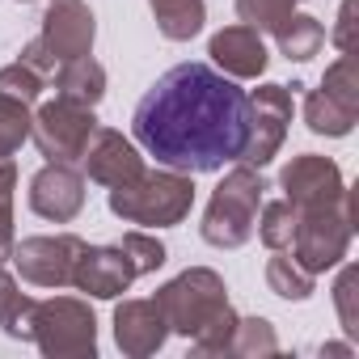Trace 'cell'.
<instances>
[{
  "label": "cell",
  "mask_w": 359,
  "mask_h": 359,
  "mask_svg": "<svg viewBox=\"0 0 359 359\" xmlns=\"http://www.w3.org/2000/svg\"><path fill=\"white\" fill-rule=\"evenodd\" d=\"M250 131V93L212 64H177L140 97L131 114L135 144L165 169L216 173L241 161Z\"/></svg>",
  "instance_id": "6da1fadb"
},
{
  "label": "cell",
  "mask_w": 359,
  "mask_h": 359,
  "mask_svg": "<svg viewBox=\"0 0 359 359\" xmlns=\"http://www.w3.org/2000/svg\"><path fill=\"white\" fill-rule=\"evenodd\" d=\"M110 212L127 224H144V229H173L182 224L195 208V182L182 169H144L135 182L127 187H110Z\"/></svg>",
  "instance_id": "7a4b0ae2"
},
{
  "label": "cell",
  "mask_w": 359,
  "mask_h": 359,
  "mask_svg": "<svg viewBox=\"0 0 359 359\" xmlns=\"http://www.w3.org/2000/svg\"><path fill=\"white\" fill-rule=\"evenodd\" d=\"M262 169L245 165V161H233V169L224 173V182L216 187L208 212H203V241L216 245V250H237L254 237V224H258V208H262Z\"/></svg>",
  "instance_id": "3957f363"
},
{
  "label": "cell",
  "mask_w": 359,
  "mask_h": 359,
  "mask_svg": "<svg viewBox=\"0 0 359 359\" xmlns=\"http://www.w3.org/2000/svg\"><path fill=\"white\" fill-rule=\"evenodd\" d=\"M351 237H355V199L351 191L342 199H334L330 208H313V212H300V224H296V237H292V258L309 271V275H325L330 266H338L351 250Z\"/></svg>",
  "instance_id": "277c9868"
},
{
  "label": "cell",
  "mask_w": 359,
  "mask_h": 359,
  "mask_svg": "<svg viewBox=\"0 0 359 359\" xmlns=\"http://www.w3.org/2000/svg\"><path fill=\"white\" fill-rule=\"evenodd\" d=\"M169 321V330H177L182 338H195L203 325H212L229 304V292H224V279L208 266H191L182 275H173L156 296H152Z\"/></svg>",
  "instance_id": "5b68a950"
},
{
  "label": "cell",
  "mask_w": 359,
  "mask_h": 359,
  "mask_svg": "<svg viewBox=\"0 0 359 359\" xmlns=\"http://www.w3.org/2000/svg\"><path fill=\"white\" fill-rule=\"evenodd\" d=\"M30 338L47 359H72V355H93L97 351V321L93 309L76 296H55V300H34L30 309Z\"/></svg>",
  "instance_id": "8992f818"
},
{
  "label": "cell",
  "mask_w": 359,
  "mask_h": 359,
  "mask_svg": "<svg viewBox=\"0 0 359 359\" xmlns=\"http://www.w3.org/2000/svg\"><path fill=\"white\" fill-rule=\"evenodd\" d=\"M97 131V118H93V106H81V102H68V97H55L47 102L34 123H30V140L39 144V152L47 161H81L89 135Z\"/></svg>",
  "instance_id": "52a82bcc"
},
{
  "label": "cell",
  "mask_w": 359,
  "mask_h": 359,
  "mask_svg": "<svg viewBox=\"0 0 359 359\" xmlns=\"http://www.w3.org/2000/svg\"><path fill=\"white\" fill-rule=\"evenodd\" d=\"M292 89L287 85H258L250 93V131H245V148H241V161L262 169L275 161V152L283 148L287 140V123H292Z\"/></svg>",
  "instance_id": "ba28073f"
},
{
  "label": "cell",
  "mask_w": 359,
  "mask_h": 359,
  "mask_svg": "<svg viewBox=\"0 0 359 359\" xmlns=\"http://www.w3.org/2000/svg\"><path fill=\"white\" fill-rule=\"evenodd\" d=\"M85 241L76 233H55V237H26L22 245H13V266L26 283L34 287H64L72 283V266L81 258Z\"/></svg>",
  "instance_id": "9c48e42d"
},
{
  "label": "cell",
  "mask_w": 359,
  "mask_h": 359,
  "mask_svg": "<svg viewBox=\"0 0 359 359\" xmlns=\"http://www.w3.org/2000/svg\"><path fill=\"white\" fill-rule=\"evenodd\" d=\"M279 187H283V199L296 203L300 212H313V208H330L334 199L346 195V182H342V169L330 161V156H317V152H304V156H292L279 173Z\"/></svg>",
  "instance_id": "30bf717a"
},
{
  "label": "cell",
  "mask_w": 359,
  "mask_h": 359,
  "mask_svg": "<svg viewBox=\"0 0 359 359\" xmlns=\"http://www.w3.org/2000/svg\"><path fill=\"white\" fill-rule=\"evenodd\" d=\"M30 212L51 224L76 220L85 212V173H76L64 161H47L30 177Z\"/></svg>",
  "instance_id": "8fae6325"
},
{
  "label": "cell",
  "mask_w": 359,
  "mask_h": 359,
  "mask_svg": "<svg viewBox=\"0 0 359 359\" xmlns=\"http://www.w3.org/2000/svg\"><path fill=\"white\" fill-rule=\"evenodd\" d=\"M39 39L55 55V64H68V60H81V55L93 51L97 22H93L85 0H51L47 13H43V34Z\"/></svg>",
  "instance_id": "7c38bea8"
},
{
  "label": "cell",
  "mask_w": 359,
  "mask_h": 359,
  "mask_svg": "<svg viewBox=\"0 0 359 359\" xmlns=\"http://www.w3.org/2000/svg\"><path fill=\"white\" fill-rule=\"evenodd\" d=\"M81 161H85L89 182H97V187H127V182H135V177L144 173L140 148L123 131H114V127H97L89 135Z\"/></svg>",
  "instance_id": "4fadbf2b"
},
{
  "label": "cell",
  "mask_w": 359,
  "mask_h": 359,
  "mask_svg": "<svg viewBox=\"0 0 359 359\" xmlns=\"http://www.w3.org/2000/svg\"><path fill=\"white\" fill-rule=\"evenodd\" d=\"M140 279V271L131 266V258L123 254V245H85L76 266H72V287L97 296V300H114L123 296L131 283Z\"/></svg>",
  "instance_id": "5bb4252c"
},
{
  "label": "cell",
  "mask_w": 359,
  "mask_h": 359,
  "mask_svg": "<svg viewBox=\"0 0 359 359\" xmlns=\"http://www.w3.org/2000/svg\"><path fill=\"white\" fill-rule=\"evenodd\" d=\"M208 55L216 60V68L224 72V76H233V81H258L262 72H266V64H271V55H266V43H262V30H254V26H224L220 34H212V43H208Z\"/></svg>",
  "instance_id": "9a60e30c"
},
{
  "label": "cell",
  "mask_w": 359,
  "mask_h": 359,
  "mask_svg": "<svg viewBox=\"0 0 359 359\" xmlns=\"http://www.w3.org/2000/svg\"><path fill=\"white\" fill-rule=\"evenodd\" d=\"M165 338H169V321L156 300H123L114 309V342L123 355H131V359L156 355L165 346Z\"/></svg>",
  "instance_id": "2e32d148"
},
{
  "label": "cell",
  "mask_w": 359,
  "mask_h": 359,
  "mask_svg": "<svg viewBox=\"0 0 359 359\" xmlns=\"http://www.w3.org/2000/svg\"><path fill=\"white\" fill-rule=\"evenodd\" d=\"M51 81H55V97L81 102V106H97L106 97V68L93 55H81V60L60 64L51 72Z\"/></svg>",
  "instance_id": "e0dca14e"
},
{
  "label": "cell",
  "mask_w": 359,
  "mask_h": 359,
  "mask_svg": "<svg viewBox=\"0 0 359 359\" xmlns=\"http://www.w3.org/2000/svg\"><path fill=\"white\" fill-rule=\"evenodd\" d=\"M152 5V18H156V30L169 39V43H187L203 30L208 22V5L203 0H148Z\"/></svg>",
  "instance_id": "ac0fdd59"
},
{
  "label": "cell",
  "mask_w": 359,
  "mask_h": 359,
  "mask_svg": "<svg viewBox=\"0 0 359 359\" xmlns=\"http://www.w3.org/2000/svg\"><path fill=\"white\" fill-rule=\"evenodd\" d=\"M355 118H359V110L342 106V102L330 97L325 89H309V93H304V123H309V131L338 140V135H351Z\"/></svg>",
  "instance_id": "d6986e66"
},
{
  "label": "cell",
  "mask_w": 359,
  "mask_h": 359,
  "mask_svg": "<svg viewBox=\"0 0 359 359\" xmlns=\"http://www.w3.org/2000/svg\"><path fill=\"white\" fill-rule=\"evenodd\" d=\"M275 43H279V51L287 55V60H313L317 51H321V43H325V26L317 22V18H309V13H292L279 30H275Z\"/></svg>",
  "instance_id": "ffe728a7"
},
{
  "label": "cell",
  "mask_w": 359,
  "mask_h": 359,
  "mask_svg": "<svg viewBox=\"0 0 359 359\" xmlns=\"http://www.w3.org/2000/svg\"><path fill=\"white\" fill-rule=\"evenodd\" d=\"M266 283H271V292L283 296V300H309L317 275H309L287 250H275V258L266 262Z\"/></svg>",
  "instance_id": "44dd1931"
},
{
  "label": "cell",
  "mask_w": 359,
  "mask_h": 359,
  "mask_svg": "<svg viewBox=\"0 0 359 359\" xmlns=\"http://www.w3.org/2000/svg\"><path fill=\"white\" fill-rule=\"evenodd\" d=\"M296 224H300V208L279 199V203H266L262 208V220L254 224V233L262 237L266 250H287L292 237H296Z\"/></svg>",
  "instance_id": "7402d4cb"
},
{
  "label": "cell",
  "mask_w": 359,
  "mask_h": 359,
  "mask_svg": "<svg viewBox=\"0 0 359 359\" xmlns=\"http://www.w3.org/2000/svg\"><path fill=\"white\" fill-rule=\"evenodd\" d=\"M30 309L34 300L0 271V325H5L9 338H30Z\"/></svg>",
  "instance_id": "603a6c76"
},
{
  "label": "cell",
  "mask_w": 359,
  "mask_h": 359,
  "mask_svg": "<svg viewBox=\"0 0 359 359\" xmlns=\"http://www.w3.org/2000/svg\"><path fill=\"white\" fill-rule=\"evenodd\" d=\"M275 351H279V338L266 317H237L229 355H275Z\"/></svg>",
  "instance_id": "cb8c5ba5"
},
{
  "label": "cell",
  "mask_w": 359,
  "mask_h": 359,
  "mask_svg": "<svg viewBox=\"0 0 359 359\" xmlns=\"http://www.w3.org/2000/svg\"><path fill=\"white\" fill-rule=\"evenodd\" d=\"M30 123H34V114L26 102L0 93V156H13L30 140Z\"/></svg>",
  "instance_id": "d4e9b609"
},
{
  "label": "cell",
  "mask_w": 359,
  "mask_h": 359,
  "mask_svg": "<svg viewBox=\"0 0 359 359\" xmlns=\"http://www.w3.org/2000/svg\"><path fill=\"white\" fill-rule=\"evenodd\" d=\"M300 0H237V18L262 34H275L292 13H296Z\"/></svg>",
  "instance_id": "484cf974"
},
{
  "label": "cell",
  "mask_w": 359,
  "mask_h": 359,
  "mask_svg": "<svg viewBox=\"0 0 359 359\" xmlns=\"http://www.w3.org/2000/svg\"><path fill=\"white\" fill-rule=\"evenodd\" d=\"M13 191H18V165L9 156H0V266L13 258Z\"/></svg>",
  "instance_id": "4316f807"
},
{
  "label": "cell",
  "mask_w": 359,
  "mask_h": 359,
  "mask_svg": "<svg viewBox=\"0 0 359 359\" xmlns=\"http://www.w3.org/2000/svg\"><path fill=\"white\" fill-rule=\"evenodd\" d=\"M43 89H47V76H39L30 64H22V60H13L9 68H0V93L5 97H18V102H26V106H34L39 97H43Z\"/></svg>",
  "instance_id": "83f0119b"
},
{
  "label": "cell",
  "mask_w": 359,
  "mask_h": 359,
  "mask_svg": "<svg viewBox=\"0 0 359 359\" xmlns=\"http://www.w3.org/2000/svg\"><path fill=\"white\" fill-rule=\"evenodd\" d=\"M321 89H325L330 97H338L342 106L359 110V76H355V60H351V55H338V60L325 68Z\"/></svg>",
  "instance_id": "f1b7e54d"
},
{
  "label": "cell",
  "mask_w": 359,
  "mask_h": 359,
  "mask_svg": "<svg viewBox=\"0 0 359 359\" xmlns=\"http://www.w3.org/2000/svg\"><path fill=\"white\" fill-rule=\"evenodd\" d=\"M118 245H123V254L131 258V266H135L140 275L161 271V266H165V258H169V254H165V245H161L156 237H148V233H127Z\"/></svg>",
  "instance_id": "f546056e"
},
{
  "label": "cell",
  "mask_w": 359,
  "mask_h": 359,
  "mask_svg": "<svg viewBox=\"0 0 359 359\" xmlns=\"http://www.w3.org/2000/svg\"><path fill=\"white\" fill-rule=\"evenodd\" d=\"M233 330H237V313H233V309H224L212 325H203V330L191 338V351H195V355H229Z\"/></svg>",
  "instance_id": "4dcf8cb0"
},
{
  "label": "cell",
  "mask_w": 359,
  "mask_h": 359,
  "mask_svg": "<svg viewBox=\"0 0 359 359\" xmlns=\"http://www.w3.org/2000/svg\"><path fill=\"white\" fill-rule=\"evenodd\" d=\"M355 283H359V271H355V266H342V275H338V287H334V304H338V317H342V330H346V334H355V330H359Z\"/></svg>",
  "instance_id": "1f68e13d"
},
{
  "label": "cell",
  "mask_w": 359,
  "mask_h": 359,
  "mask_svg": "<svg viewBox=\"0 0 359 359\" xmlns=\"http://www.w3.org/2000/svg\"><path fill=\"white\" fill-rule=\"evenodd\" d=\"M18 60H22V64H30V68H34L39 76H47V81H51V72L60 68V64H55V55L43 47V39H30V43L22 47V55H18Z\"/></svg>",
  "instance_id": "d6a6232c"
},
{
  "label": "cell",
  "mask_w": 359,
  "mask_h": 359,
  "mask_svg": "<svg viewBox=\"0 0 359 359\" xmlns=\"http://www.w3.org/2000/svg\"><path fill=\"white\" fill-rule=\"evenodd\" d=\"M351 26H355V0H342V13H338V30H334V43L342 55H351Z\"/></svg>",
  "instance_id": "836d02e7"
},
{
  "label": "cell",
  "mask_w": 359,
  "mask_h": 359,
  "mask_svg": "<svg viewBox=\"0 0 359 359\" xmlns=\"http://www.w3.org/2000/svg\"><path fill=\"white\" fill-rule=\"evenodd\" d=\"M321 355H351V346H346V342H325Z\"/></svg>",
  "instance_id": "e575fe53"
},
{
  "label": "cell",
  "mask_w": 359,
  "mask_h": 359,
  "mask_svg": "<svg viewBox=\"0 0 359 359\" xmlns=\"http://www.w3.org/2000/svg\"><path fill=\"white\" fill-rule=\"evenodd\" d=\"M18 5H30V0H18Z\"/></svg>",
  "instance_id": "d590c367"
}]
</instances>
